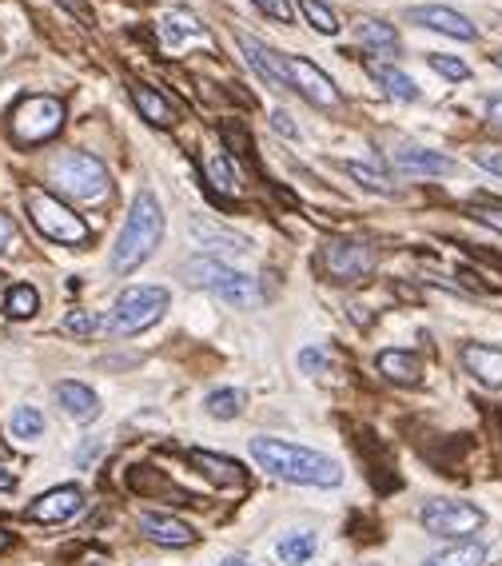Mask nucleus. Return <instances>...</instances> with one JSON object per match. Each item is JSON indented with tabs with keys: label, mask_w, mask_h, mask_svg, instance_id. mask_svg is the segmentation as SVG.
<instances>
[{
	"label": "nucleus",
	"mask_w": 502,
	"mask_h": 566,
	"mask_svg": "<svg viewBox=\"0 0 502 566\" xmlns=\"http://www.w3.org/2000/svg\"><path fill=\"white\" fill-rule=\"evenodd\" d=\"M251 459L259 466H267L271 475L288 478V483H303V487H340L343 483V466L331 455L296 447V443L283 439H251Z\"/></svg>",
	"instance_id": "obj_1"
},
{
	"label": "nucleus",
	"mask_w": 502,
	"mask_h": 566,
	"mask_svg": "<svg viewBox=\"0 0 502 566\" xmlns=\"http://www.w3.org/2000/svg\"><path fill=\"white\" fill-rule=\"evenodd\" d=\"M160 239H163V208H160L156 192L144 188V192H136L132 212H128V220H124V232L116 239L108 267H112L116 276H128V271H136L152 252H156Z\"/></svg>",
	"instance_id": "obj_2"
},
{
	"label": "nucleus",
	"mask_w": 502,
	"mask_h": 566,
	"mask_svg": "<svg viewBox=\"0 0 502 566\" xmlns=\"http://www.w3.org/2000/svg\"><path fill=\"white\" fill-rule=\"evenodd\" d=\"M52 183L80 204H100L104 195L112 192L108 168L92 152H60V156L52 160Z\"/></svg>",
	"instance_id": "obj_3"
},
{
	"label": "nucleus",
	"mask_w": 502,
	"mask_h": 566,
	"mask_svg": "<svg viewBox=\"0 0 502 566\" xmlns=\"http://www.w3.org/2000/svg\"><path fill=\"white\" fill-rule=\"evenodd\" d=\"M183 279H188L192 288H204V291H212V296L227 299L232 308H256L259 303L256 279L244 276V271H235V267H227L224 259H212V256L192 259V264L183 267Z\"/></svg>",
	"instance_id": "obj_4"
},
{
	"label": "nucleus",
	"mask_w": 502,
	"mask_h": 566,
	"mask_svg": "<svg viewBox=\"0 0 502 566\" xmlns=\"http://www.w3.org/2000/svg\"><path fill=\"white\" fill-rule=\"evenodd\" d=\"M25 208H28V220L37 224V232L52 239V244H84L89 239V224L72 208H64L57 195H48L45 188H28Z\"/></svg>",
	"instance_id": "obj_5"
},
{
	"label": "nucleus",
	"mask_w": 502,
	"mask_h": 566,
	"mask_svg": "<svg viewBox=\"0 0 502 566\" xmlns=\"http://www.w3.org/2000/svg\"><path fill=\"white\" fill-rule=\"evenodd\" d=\"M60 124H64V104L57 96H25L13 108V116H8V136L25 148L45 144V140L60 132Z\"/></svg>",
	"instance_id": "obj_6"
},
{
	"label": "nucleus",
	"mask_w": 502,
	"mask_h": 566,
	"mask_svg": "<svg viewBox=\"0 0 502 566\" xmlns=\"http://www.w3.org/2000/svg\"><path fill=\"white\" fill-rule=\"evenodd\" d=\"M163 311H168V288H124L116 296L112 315H108V331L136 335V331L152 328Z\"/></svg>",
	"instance_id": "obj_7"
},
{
	"label": "nucleus",
	"mask_w": 502,
	"mask_h": 566,
	"mask_svg": "<svg viewBox=\"0 0 502 566\" xmlns=\"http://www.w3.org/2000/svg\"><path fill=\"white\" fill-rule=\"evenodd\" d=\"M423 527H427V535L439 539H466L483 527V510L475 503H463V498H431L423 507Z\"/></svg>",
	"instance_id": "obj_8"
},
{
	"label": "nucleus",
	"mask_w": 502,
	"mask_h": 566,
	"mask_svg": "<svg viewBox=\"0 0 502 566\" xmlns=\"http://www.w3.org/2000/svg\"><path fill=\"white\" fill-rule=\"evenodd\" d=\"M379 264V252L363 239H335L323 247V271L331 279H367Z\"/></svg>",
	"instance_id": "obj_9"
},
{
	"label": "nucleus",
	"mask_w": 502,
	"mask_h": 566,
	"mask_svg": "<svg viewBox=\"0 0 502 566\" xmlns=\"http://www.w3.org/2000/svg\"><path fill=\"white\" fill-rule=\"evenodd\" d=\"M235 45L239 52H244V60L256 68V76L264 84H271V89H296L291 84V68H288V57L283 52H276L271 45H264L259 37H247V32H235Z\"/></svg>",
	"instance_id": "obj_10"
},
{
	"label": "nucleus",
	"mask_w": 502,
	"mask_h": 566,
	"mask_svg": "<svg viewBox=\"0 0 502 566\" xmlns=\"http://www.w3.org/2000/svg\"><path fill=\"white\" fill-rule=\"evenodd\" d=\"M288 68H291V84L308 96L311 104H319V108H335L340 104V89L331 84V76H327L323 68H315L311 60H303V57H288Z\"/></svg>",
	"instance_id": "obj_11"
},
{
	"label": "nucleus",
	"mask_w": 502,
	"mask_h": 566,
	"mask_svg": "<svg viewBox=\"0 0 502 566\" xmlns=\"http://www.w3.org/2000/svg\"><path fill=\"white\" fill-rule=\"evenodd\" d=\"M192 236H195V244H200L212 259H232V256L247 252V236H239V232H232V227H224V224L204 220V215H195V220H192Z\"/></svg>",
	"instance_id": "obj_12"
},
{
	"label": "nucleus",
	"mask_w": 502,
	"mask_h": 566,
	"mask_svg": "<svg viewBox=\"0 0 502 566\" xmlns=\"http://www.w3.org/2000/svg\"><path fill=\"white\" fill-rule=\"evenodd\" d=\"M80 507H84V491L80 487H72V483H64V487L45 491L40 498H32L28 519L32 522H64V519H72Z\"/></svg>",
	"instance_id": "obj_13"
},
{
	"label": "nucleus",
	"mask_w": 502,
	"mask_h": 566,
	"mask_svg": "<svg viewBox=\"0 0 502 566\" xmlns=\"http://www.w3.org/2000/svg\"><path fill=\"white\" fill-rule=\"evenodd\" d=\"M391 160H395L399 172H411V176H446V172L455 168L451 156H443V152H431V148H419V144L391 148Z\"/></svg>",
	"instance_id": "obj_14"
},
{
	"label": "nucleus",
	"mask_w": 502,
	"mask_h": 566,
	"mask_svg": "<svg viewBox=\"0 0 502 566\" xmlns=\"http://www.w3.org/2000/svg\"><path fill=\"white\" fill-rule=\"evenodd\" d=\"M411 20H414V25H423V28L446 32V37H455V40H475V25L463 13H455V8L419 5V8H411Z\"/></svg>",
	"instance_id": "obj_15"
},
{
	"label": "nucleus",
	"mask_w": 502,
	"mask_h": 566,
	"mask_svg": "<svg viewBox=\"0 0 502 566\" xmlns=\"http://www.w3.org/2000/svg\"><path fill=\"white\" fill-rule=\"evenodd\" d=\"M140 530H144L148 539H156L160 547H188L195 539V530L188 522H180L176 515H163V510H144V515H140Z\"/></svg>",
	"instance_id": "obj_16"
},
{
	"label": "nucleus",
	"mask_w": 502,
	"mask_h": 566,
	"mask_svg": "<svg viewBox=\"0 0 502 566\" xmlns=\"http://www.w3.org/2000/svg\"><path fill=\"white\" fill-rule=\"evenodd\" d=\"M463 367L478 379V383H486V387H502V347L466 343V347H463Z\"/></svg>",
	"instance_id": "obj_17"
},
{
	"label": "nucleus",
	"mask_w": 502,
	"mask_h": 566,
	"mask_svg": "<svg viewBox=\"0 0 502 566\" xmlns=\"http://www.w3.org/2000/svg\"><path fill=\"white\" fill-rule=\"evenodd\" d=\"M355 40H359V48H367V52H379V57H399V32L387 25V20H371L363 16L355 25Z\"/></svg>",
	"instance_id": "obj_18"
},
{
	"label": "nucleus",
	"mask_w": 502,
	"mask_h": 566,
	"mask_svg": "<svg viewBox=\"0 0 502 566\" xmlns=\"http://www.w3.org/2000/svg\"><path fill=\"white\" fill-rule=\"evenodd\" d=\"M192 463L200 466V471L212 478V483H220V487H244V483H247V471H244V466H239L235 459H227V455L192 451Z\"/></svg>",
	"instance_id": "obj_19"
},
{
	"label": "nucleus",
	"mask_w": 502,
	"mask_h": 566,
	"mask_svg": "<svg viewBox=\"0 0 502 566\" xmlns=\"http://www.w3.org/2000/svg\"><path fill=\"white\" fill-rule=\"evenodd\" d=\"M57 403L64 411H68L72 419H80V423H89L100 415V399H96V391L92 387H84V383H57Z\"/></svg>",
	"instance_id": "obj_20"
},
{
	"label": "nucleus",
	"mask_w": 502,
	"mask_h": 566,
	"mask_svg": "<svg viewBox=\"0 0 502 566\" xmlns=\"http://www.w3.org/2000/svg\"><path fill=\"white\" fill-rule=\"evenodd\" d=\"M379 372H383L391 383H403V387H414V383H423V363H419V355H411V351H379Z\"/></svg>",
	"instance_id": "obj_21"
},
{
	"label": "nucleus",
	"mask_w": 502,
	"mask_h": 566,
	"mask_svg": "<svg viewBox=\"0 0 502 566\" xmlns=\"http://www.w3.org/2000/svg\"><path fill=\"white\" fill-rule=\"evenodd\" d=\"M132 100L140 108V116L152 120V124H160V128H172L176 124V108H172L156 89H148V84H132Z\"/></svg>",
	"instance_id": "obj_22"
},
{
	"label": "nucleus",
	"mask_w": 502,
	"mask_h": 566,
	"mask_svg": "<svg viewBox=\"0 0 502 566\" xmlns=\"http://www.w3.org/2000/svg\"><path fill=\"white\" fill-rule=\"evenodd\" d=\"M244 403H247V395L239 387H220V391H212V395H207L204 411L212 419H235L239 411H244Z\"/></svg>",
	"instance_id": "obj_23"
},
{
	"label": "nucleus",
	"mask_w": 502,
	"mask_h": 566,
	"mask_svg": "<svg viewBox=\"0 0 502 566\" xmlns=\"http://www.w3.org/2000/svg\"><path fill=\"white\" fill-rule=\"evenodd\" d=\"M315 547H319V539H315V530H296V535H288V539H279V559L288 562V566H299V562H308Z\"/></svg>",
	"instance_id": "obj_24"
},
{
	"label": "nucleus",
	"mask_w": 502,
	"mask_h": 566,
	"mask_svg": "<svg viewBox=\"0 0 502 566\" xmlns=\"http://www.w3.org/2000/svg\"><path fill=\"white\" fill-rule=\"evenodd\" d=\"M40 308V291L28 288V283H16V288H8L5 296V315L8 320H32Z\"/></svg>",
	"instance_id": "obj_25"
},
{
	"label": "nucleus",
	"mask_w": 502,
	"mask_h": 566,
	"mask_svg": "<svg viewBox=\"0 0 502 566\" xmlns=\"http://www.w3.org/2000/svg\"><path fill=\"white\" fill-rule=\"evenodd\" d=\"M483 559H486L483 542H458V547L434 554V559H427L423 566H483Z\"/></svg>",
	"instance_id": "obj_26"
},
{
	"label": "nucleus",
	"mask_w": 502,
	"mask_h": 566,
	"mask_svg": "<svg viewBox=\"0 0 502 566\" xmlns=\"http://www.w3.org/2000/svg\"><path fill=\"white\" fill-rule=\"evenodd\" d=\"M160 37L168 40V45H180V40H188V37H200V20H195L192 13H163L160 20Z\"/></svg>",
	"instance_id": "obj_27"
},
{
	"label": "nucleus",
	"mask_w": 502,
	"mask_h": 566,
	"mask_svg": "<svg viewBox=\"0 0 502 566\" xmlns=\"http://www.w3.org/2000/svg\"><path fill=\"white\" fill-rule=\"evenodd\" d=\"M371 72H375V80L383 84V89L395 96V100H419V89H414L411 76H403L395 68H387V64H371Z\"/></svg>",
	"instance_id": "obj_28"
},
{
	"label": "nucleus",
	"mask_w": 502,
	"mask_h": 566,
	"mask_svg": "<svg viewBox=\"0 0 502 566\" xmlns=\"http://www.w3.org/2000/svg\"><path fill=\"white\" fill-rule=\"evenodd\" d=\"M128 487H132V491H152V495H156V491H163L168 498H183V491H180L176 483H168V478H163L160 471L152 475L148 466H136V471L128 475Z\"/></svg>",
	"instance_id": "obj_29"
},
{
	"label": "nucleus",
	"mask_w": 502,
	"mask_h": 566,
	"mask_svg": "<svg viewBox=\"0 0 502 566\" xmlns=\"http://www.w3.org/2000/svg\"><path fill=\"white\" fill-rule=\"evenodd\" d=\"M204 172H207V183H212L220 195H232L235 192L239 180H235V168H232V160H227V156H212L204 164Z\"/></svg>",
	"instance_id": "obj_30"
},
{
	"label": "nucleus",
	"mask_w": 502,
	"mask_h": 566,
	"mask_svg": "<svg viewBox=\"0 0 502 566\" xmlns=\"http://www.w3.org/2000/svg\"><path fill=\"white\" fill-rule=\"evenodd\" d=\"M8 427H13L16 439H40V435H45V415H40L37 407H16Z\"/></svg>",
	"instance_id": "obj_31"
},
{
	"label": "nucleus",
	"mask_w": 502,
	"mask_h": 566,
	"mask_svg": "<svg viewBox=\"0 0 502 566\" xmlns=\"http://www.w3.org/2000/svg\"><path fill=\"white\" fill-rule=\"evenodd\" d=\"M299 8H303V16H308L311 28L327 32V37H335V32H340V20H335V13L323 5V0H299Z\"/></svg>",
	"instance_id": "obj_32"
},
{
	"label": "nucleus",
	"mask_w": 502,
	"mask_h": 566,
	"mask_svg": "<svg viewBox=\"0 0 502 566\" xmlns=\"http://www.w3.org/2000/svg\"><path fill=\"white\" fill-rule=\"evenodd\" d=\"M96 328H100V315H92L84 308H76V311L64 315V331H68V335H92Z\"/></svg>",
	"instance_id": "obj_33"
},
{
	"label": "nucleus",
	"mask_w": 502,
	"mask_h": 566,
	"mask_svg": "<svg viewBox=\"0 0 502 566\" xmlns=\"http://www.w3.org/2000/svg\"><path fill=\"white\" fill-rule=\"evenodd\" d=\"M347 176H351V180H359V183H363V188L367 192H391V183L383 180V176H379V172L375 168H367V164H355V160H351V164H347Z\"/></svg>",
	"instance_id": "obj_34"
},
{
	"label": "nucleus",
	"mask_w": 502,
	"mask_h": 566,
	"mask_svg": "<svg viewBox=\"0 0 502 566\" xmlns=\"http://www.w3.org/2000/svg\"><path fill=\"white\" fill-rule=\"evenodd\" d=\"M471 156H475V164H478V168H486L490 176H498V180H502V148H498V144H478V148L471 152Z\"/></svg>",
	"instance_id": "obj_35"
},
{
	"label": "nucleus",
	"mask_w": 502,
	"mask_h": 566,
	"mask_svg": "<svg viewBox=\"0 0 502 566\" xmlns=\"http://www.w3.org/2000/svg\"><path fill=\"white\" fill-rule=\"evenodd\" d=\"M224 140H227V148H232L235 156H251V136L235 124V120H227L224 124Z\"/></svg>",
	"instance_id": "obj_36"
},
{
	"label": "nucleus",
	"mask_w": 502,
	"mask_h": 566,
	"mask_svg": "<svg viewBox=\"0 0 502 566\" xmlns=\"http://www.w3.org/2000/svg\"><path fill=\"white\" fill-rule=\"evenodd\" d=\"M431 68L439 76H446V80H466V76H471V68L455 57H431Z\"/></svg>",
	"instance_id": "obj_37"
},
{
	"label": "nucleus",
	"mask_w": 502,
	"mask_h": 566,
	"mask_svg": "<svg viewBox=\"0 0 502 566\" xmlns=\"http://www.w3.org/2000/svg\"><path fill=\"white\" fill-rule=\"evenodd\" d=\"M471 215L478 224H486V227H495V232H502V204H475Z\"/></svg>",
	"instance_id": "obj_38"
},
{
	"label": "nucleus",
	"mask_w": 502,
	"mask_h": 566,
	"mask_svg": "<svg viewBox=\"0 0 502 566\" xmlns=\"http://www.w3.org/2000/svg\"><path fill=\"white\" fill-rule=\"evenodd\" d=\"M251 5H259L271 20H283V25L291 20V0H251Z\"/></svg>",
	"instance_id": "obj_39"
},
{
	"label": "nucleus",
	"mask_w": 502,
	"mask_h": 566,
	"mask_svg": "<svg viewBox=\"0 0 502 566\" xmlns=\"http://www.w3.org/2000/svg\"><path fill=\"white\" fill-rule=\"evenodd\" d=\"M323 363H327V355L319 351V347H303V351H299V367H303L308 375L323 372Z\"/></svg>",
	"instance_id": "obj_40"
},
{
	"label": "nucleus",
	"mask_w": 502,
	"mask_h": 566,
	"mask_svg": "<svg viewBox=\"0 0 502 566\" xmlns=\"http://www.w3.org/2000/svg\"><path fill=\"white\" fill-rule=\"evenodd\" d=\"M13 247H16V224L8 220L5 212H0V256L13 252Z\"/></svg>",
	"instance_id": "obj_41"
},
{
	"label": "nucleus",
	"mask_w": 502,
	"mask_h": 566,
	"mask_svg": "<svg viewBox=\"0 0 502 566\" xmlns=\"http://www.w3.org/2000/svg\"><path fill=\"white\" fill-rule=\"evenodd\" d=\"M100 447H104L100 439H84V447L76 451V463H80V466H89V463L96 459V455H100Z\"/></svg>",
	"instance_id": "obj_42"
},
{
	"label": "nucleus",
	"mask_w": 502,
	"mask_h": 566,
	"mask_svg": "<svg viewBox=\"0 0 502 566\" xmlns=\"http://www.w3.org/2000/svg\"><path fill=\"white\" fill-rule=\"evenodd\" d=\"M271 128H276L279 136H296V124L288 120V112H271Z\"/></svg>",
	"instance_id": "obj_43"
},
{
	"label": "nucleus",
	"mask_w": 502,
	"mask_h": 566,
	"mask_svg": "<svg viewBox=\"0 0 502 566\" xmlns=\"http://www.w3.org/2000/svg\"><path fill=\"white\" fill-rule=\"evenodd\" d=\"M64 8H68V13H76L80 20H92V8H89V0H60Z\"/></svg>",
	"instance_id": "obj_44"
},
{
	"label": "nucleus",
	"mask_w": 502,
	"mask_h": 566,
	"mask_svg": "<svg viewBox=\"0 0 502 566\" xmlns=\"http://www.w3.org/2000/svg\"><path fill=\"white\" fill-rule=\"evenodd\" d=\"M490 120H495V124L502 128V96H498V100H495V104H490Z\"/></svg>",
	"instance_id": "obj_45"
},
{
	"label": "nucleus",
	"mask_w": 502,
	"mask_h": 566,
	"mask_svg": "<svg viewBox=\"0 0 502 566\" xmlns=\"http://www.w3.org/2000/svg\"><path fill=\"white\" fill-rule=\"evenodd\" d=\"M13 487H16V478L8 471H0V491H13Z\"/></svg>",
	"instance_id": "obj_46"
},
{
	"label": "nucleus",
	"mask_w": 502,
	"mask_h": 566,
	"mask_svg": "<svg viewBox=\"0 0 502 566\" xmlns=\"http://www.w3.org/2000/svg\"><path fill=\"white\" fill-rule=\"evenodd\" d=\"M13 547V539H8V530H0V550H8Z\"/></svg>",
	"instance_id": "obj_47"
},
{
	"label": "nucleus",
	"mask_w": 502,
	"mask_h": 566,
	"mask_svg": "<svg viewBox=\"0 0 502 566\" xmlns=\"http://www.w3.org/2000/svg\"><path fill=\"white\" fill-rule=\"evenodd\" d=\"M89 566H104V554H89Z\"/></svg>",
	"instance_id": "obj_48"
},
{
	"label": "nucleus",
	"mask_w": 502,
	"mask_h": 566,
	"mask_svg": "<svg viewBox=\"0 0 502 566\" xmlns=\"http://www.w3.org/2000/svg\"><path fill=\"white\" fill-rule=\"evenodd\" d=\"M224 566H244V562H235V559H232V562H224Z\"/></svg>",
	"instance_id": "obj_49"
},
{
	"label": "nucleus",
	"mask_w": 502,
	"mask_h": 566,
	"mask_svg": "<svg viewBox=\"0 0 502 566\" xmlns=\"http://www.w3.org/2000/svg\"><path fill=\"white\" fill-rule=\"evenodd\" d=\"M495 64H498V68H502V52H498V57H495Z\"/></svg>",
	"instance_id": "obj_50"
}]
</instances>
